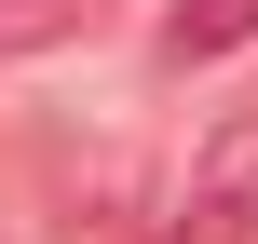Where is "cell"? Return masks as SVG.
<instances>
[{"label": "cell", "instance_id": "cell-3", "mask_svg": "<svg viewBox=\"0 0 258 244\" xmlns=\"http://www.w3.org/2000/svg\"><path fill=\"white\" fill-rule=\"evenodd\" d=\"M95 0H0V54H41V41H68Z\"/></svg>", "mask_w": 258, "mask_h": 244}, {"label": "cell", "instance_id": "cell-1", "mask_svg": "<svg viewBox=\"0 0 258 244\" xmlns=\"http://www.w3.org/2000/svg\"><path fill=\"white\" fill-rule=\"evenodd\" d=\"M177 244H258V109L204 136V177H190V217Z\"/></svg>", "mask_w": 258, "mask_h": 244}, {"label": "cell", "instance_id": "cell-2", "mask_svg": "<svg viewBox=\"0 0 258 244\" xmlns=\"http://www.w3.org/2000/svg\"><path fill=\"white\" fill-rule=\"evenodd\" d=\"M245 41H258V0H177L163 14V68H218Z\"/></svg>", "mask_w": 258, "mask_h": 244}]
</instances>
